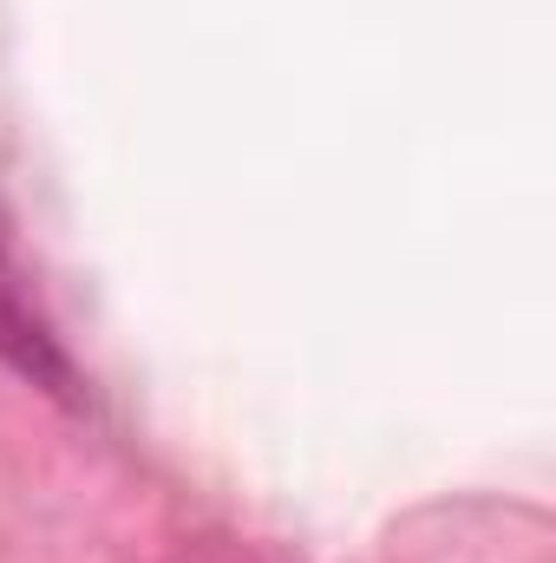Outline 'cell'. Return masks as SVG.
<instances>
[{"instance_id": "1", "label": "cell", "mask_w": 556, "mask_h": 563, "mask_svg": "<svg viewBox=\"0 0 556 563\" xmlns=\"http://www.w3.org/2000/svg\"><path fill=\"white\" fill-rule=\"evenodd\" d=\"M7 276H13V269H7V250H0V282H7Z\"/></svg>"}]
</instances>
